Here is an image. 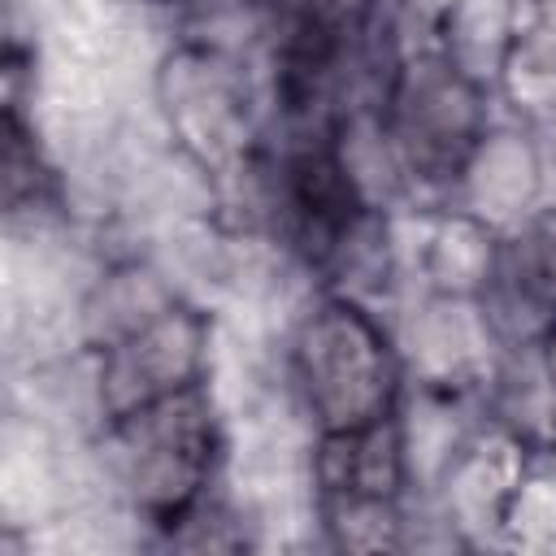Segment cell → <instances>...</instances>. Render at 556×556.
<instances>
[{
	"label": "cell",
	"mask_w": 556,
	"mask_h": 556,
	"mask_svg": "<svg viewBox=\"0 0 556 556\" xmlns=\"http://www.w3.org/2000/svg\"><path fill=\"white\" fill-rule=\"evenodd\" d=\"M104 452L135 513L178 534L208 500L222 434L204 382L104 421Z\"/></svg>",
	"instance_id": "1"
},
{
	"label": "cell",
	"mask_w": 556,
	"mask_h": 556,
	"mask_svg": "<svg viewBox=\"0 0 556 556\" xmlns=\"http://www.w3.org/2000/svg\"><path fill=\"white\" fill-rule=\"evenodd\" d=\"M291 378L317 434L365 430L400 413L404 365L356 295H326L291 339Z\"/></svg>",
	"instance_id": "2"
},
{
	"label": "cell",
	"mask_w": 556,
	"mask_h": 556,
	"mask_svg": "<svg viewBox=\"0 0 556 556\" xmlns=\"http://www.w3.org/2000/svg\"><path fill=\"white\" fill-rule=\"evenodd\" d=\"M100 334V413L122 417L148 400L204 382L208 321L200 308L178 304L169 291L152 287L143 274L113 278L104 295Z\"/></svg>",
	"instance_id": "3"
},
{
	"label": "cell",
	"mask_w": 556,
	"mask_h": 556,
	"mask_svg": "<svg viewBox=\"0 0 556 556\" xmlns=\"http://www.w3.org/2000/svg\"><path fill=\"white\" fill-rule=\"evenodd\" d=\"M382 126L400 169L426 187L460 182L465 165L491 135L482 83L443 48H417L387 87Z\"/></svg>",
	"instance_id": "4"
},
{
	"label": "cell",
	"mask_w": 556,
	"mask_h": 556,
	"mask_svg": "<svg viewBox=\"0 0 556 556\" xmlns=\"http://www.w3.org/2000/svg\"><path fill=\"white\" fill-rule=\"evenodd\" d=\"M156 100L174 143L213 182L235 187L256 165V104L248 74L208 43L174 48L156 70Z\"/></svg>",
	"instance_id": "5"
},
{
	"label": "cell",
	"mask_w": 556,
	"mask_h": 556,
	"mask_svg": "<svg viewBox=\"0 0 556 556\" xmlns=\"http://www.w3.org/2000/svg\"><path fill=\"white\" fill-rule=\"evenodd\" d=\"M321 521L348 552H378L400 543L404 491V426L400 413L343 434H321L313 456Z\"/></svg>",
	"instance_id": "6"
},
{
	"label": "cell",
	"mask_w": 556,
	"mask_h": 556,
	"mask_svg": "<svg viewBox=\"0 0 556 556\" xmlns=\"http://www.w3.org/2000/svg\"><path fill=\"white\" fill-rule=\"evenodd\" d=\"M500 96L530 122L556 113V0H508Z\"/></svg>",
	"instance_id": "7"
},
{
	"label": "cell",
	"mask_w": 556,
	"mask_h": 556,
	"mask_svg": "<svg viewBox=\"0 0 556 556\" xmlns=\"http://www.w3.org/2000/svg\"><path fill=\"white\" fill-rule=\"evenodd\" d=\"M521 452L526 447L504 430H486L473 443H465L460 456L447 465V504L465 521H504L508 504L521 491Z\"/></svg>",
	"instance_id": "8"
},
{
	"label": "cell",
	"mask_w": 556,
	"mask_h": 556,
	"mask_svg": "<svg viewBox=\"0 0 556 556\" xmlns=\"http://www.w3.org/2000/svg\"><path fill=\"white\" fill-rule=\"evenodd\" d=\"M456 191H465L460 208L482 217L500 230V222L526 213L539 195V165L534 152L517 135H486L473 161L465 165Z\"/></svg>",
	"instance_id": "9"
},
{
	"label": "cell",
	"mask_w": 556,
	"mask_h": 556,
	"mask_svg": "<svg viewBox=\"0 0 556 556\" xmlns=\"http://www.w3.org/2000/svg\"><path fill=\"white\" fill-rule=\"evenodd\" d=\"M39 182H43V169H39L35 139H30L17 104L9 100V109H4V204H9V213L35 204Z\"/></svg>",
	"instance_id": "10"
},
{
	"label": "cell",
	"mask_w": 556,
	"mask_h": 556,
	"mask_svg": "<svg viewBox=\"0 0 556 556\" xmlns=\"http://www.w3.org/2000/svg\"><path fill=\"white\" fill-rule=\"evenodd\" d=\"M539 352H543V369H547V378H552V387H556V321L543 330V339H539Z\"/></svg>",
	"instance_id": "11"
},
{
	"label": "cell",
	"mask_w": 556,
	"mask_h": 556,
	"mask_svg": "<svg viewBox=\"0 0 556 556\" xmlns=\"http://www.w3.org/2000/svg\"><path fill=\"white\" fill-rule=\"evenodd\" d=\"M547 439H552V452H556V408H552V426H547Z\"/></svg>",
	"instance_id": "12"
}]
</instances>
